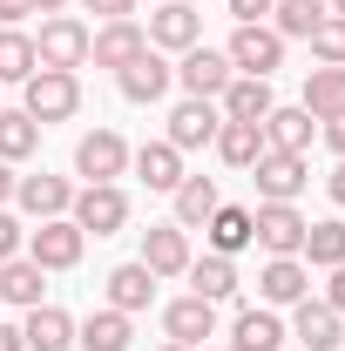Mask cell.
Segmentation results:
<instances>
[{
  "label": "cell",
  "mask_w": 345,
  "mask_h": 351,
  "mask_svg": "<svg viewBox=\"0 0 345 351\" xmlns=\"http://www.w3.org/2000/svg\"><path fill=\"white\" fill-rule=\"evenodd\" d=\"M21 88H27L21 108H27L41 129H47V122H68V115L82 108V75H68V68H34Z\"/></svg>",
  "instance_id": "cell-1"
},
{
  "label": "cell",
  "mask_w": 345,
  "mask_h": 351,
  "mask_svg": "<svg viewBox=\"0 0 345 351\" xmlns=\"http://www.w3.org/2000/svg\"><path fill=\"white\" fill-rule=\"evenodd\" d=\"M304 210L298 203H258L251 210V243H258L264 257H298L304 250Z\"/></svg>",
  "instance_id": "cell-2"
},
{
  "label": "cell",
  "mask_w": 345,
  "mask_h": 351,
  "mask_svg": "<svg viewBox=\"0 0 345 351\" xmlns=\"http://www.w3.org/2000/svg\"><path fill=\"white\" fill-rule=\"evenodd\" d=\"M68 217L82 223V237H115V230H129V196H122V182H82Z\"/></svg>",
  "instance_id": "cell-3"
},
{
  "label": "cell",
  "mask_w": 345,
  "mask_h": 351,
  "mask_svg": "<svg viewBox=\"0 0 345 351\" xmlns=\"http://www.w3.org/2000/svg\"><path fill=\"white\" fill-rule=\"evenodd\" d=\"M82 250H88L82 223H75V217H47V223H34V230H27V250H21V257H34L41 270H75V263H82Z\"/></svg>",
  "instance_id": "cell-4"
},
{
  "label": "cell",
  "mask_w": 345,
  "mask_h": 351,
  "mask_svg": "<svg viewBox=\"0 0 345 351\" xmlns=\"http://www.w3.org/2000/svg\"><path fill=\"white\" fill-rule=\"evenodd\" d=\"M223 54H230V68H237V75H258V82H271V75L285 68V41L271 34V21L237 27V34L223 41Z\"/></svg>",
  "instance_id": "cell-5"
},
{
  "label": "cell",
  "mask_w": 345,
  "mask_h": 351,
  "mask_svg": "<svg viewBox=\"0 0 345 351\" xmlns=\"http://www.w3.org/2000/svg\"><path fill=\"white\" fill-rule=\"evenodd\" d=\"M34 61L41 68H88V27L75 21V14H47L41 34H34Z\"/></svg>",
  "instance_id": "cell-6"
},
{
  "label": "cell",
  "mask_w": 345,
  "mask_h": 351,
  "mask_svg": "<svg viewBox=\"0 0 345 351\" xmlns=\"http://www.w3.org/2000/svg\"><path fill=\"white\" fill-rule=\"evenodd\" d=\"M176 82H183V95H197V101H216L223 88L237 82V68H230V54L223 47H183V61H176Z\"/></svg>",
  "instance_id": "cell-7"
},
{
  "label": "cell",
  "mask_w": 345,
  "mask_h": 351,
  "mask_svg": "<svg viewBox=\"0 0 345 351\" xmlns=\"http://www.w3.org/2000/svg\"><path fill=\"white\" fill-rule=\"evenodd\" d=\"M251 182H258V203H298V189L311 182V162L285 156V149H264L251 162Z\"/></svg>",
  "instance_id": "cell-8"
},
{
  "label": "cell",
  "mask_w": 345,
  "mask_h": 351,
  "mask_svg": "<svg viewBox=\"0 0 345 351\" xmlns=\"http://www.w3.org/2000/svg\"><path fill=\"white\" fill-rule=\"evenodd\" d=\"M142 34H149L156 54H183V47L203 41V14H197L190 0H163V7L149 14V27H142Z\"/></svg>",
  "instance_id": "cell-9"
},
{
  "label": "cell",
  "mask_w": 345,
  "mask_h": 351,
  "mask_svg": "<svg viewBox=\"0 0 345 351\" xmlns=\"http://www.w3.org/2000/svg\"><path fill=\"white\" fill-rule=\"evenodd\" d=\"M75 176L82 182H115V176H129V142L115 129H95L75 142Z\"/></svg>",
  "instance_id": "cell-10"
},
{
  "label": "cell",
  "mask_w": 345,
  "mask_h": 351,
  "mask_svg": "<svg viewBox=\"0 0 345 351\" xmlns=\"http://www.w3.org/2000/svg\"><path fill=\"white\" fill-rule=\"evenodd\" d=\"M142 270H149V277H156V284H163V277H183V270H190V230H176V223H149V230H142Z\"/></svg>",
  "instance_id": "cell-11"
},
{
  "label": "cell",
  "mask_w": 345,
  "mask_h": 351,
  "mask_svg": "<svg viewBox=\"0 0 345 351\" xmlns=\"http://www.w3.org/2000/svg\"><path fill=\"white\" fill-rule=\"evenodd\" d=\"M216 129H223V108L190 95V101H176V108H170V135H163V142L190 156V149H210V142H216Z\"/></svg>",
  "instance_id": "cell-12"
},
{
  "label": "cell",
  "mask_w": 345,
  "mask_h": 351,
  "mask_svg": "<svg viewBox=\"0 0 345 351\" xmlns=\"http://www.w3.org/2000/svg\"><path fill=\"white\" fill-rule=\"evenodd\" d=\"M170 82H176V68L156 54V47H142L129 68H115V88H122V101H142V108H149V101H163V95H170Z\"/></svg>",
  "instance_id": "cell-13"
},
{
  "label": "cell",
  "mask_w": 345,
  "mask_h": 351,
  "mask_svg": "<svg viewBox=\"0 0 345 351\" xmlns=\"http://www.w3.org/2000/svg\"><path fill=\"white\" fill-rule=\"evenodd\" d=\"M14 203L34 223L68 217V210H75V182H68V176H21V182H14Z\"/></svg>",
  "instance_id": "cell-14"
},
{
  "label": "cell",
  "mask_w": 345,
  "mask_h": 351,
  "mask_svg": "<svg viewBox=\"0 0 345 351\" xmlns=\"http://www.w3.org/2000/svg\"><path fill=\"white\" fill-rule=\"evenodd\" d=\"M142 47H149V34H142L135 21H102V27L88 34V61H95V68H129Z\"/></svg>",
  "instance_id": "cell-15"
},
{
  "label": "cell",
  "mask_w": 345,
  "mask_h": 351,
  "mask_svg": "<svg viewBox=\"0 0 345 351\" xmlns=\"http://www.w3.org/2000/svg\"><path fill=\"white\" fill-rule=\"evenodd\" d=\"M291 338H304L311 351H339L345 317L325 304V298H298V304H291Z\"/></svg>",
  "instance_id": "cell-16"
},
{
  "label": "cell",
  "mask_w": 345,
  "mask_h": 351,
  "mask_svg": "<svg viewBox=\"0 0 345 351\" xmlns=\"http://www.w3.org/2000/svg\"><path fill=\"white\" fill-rule=\"evenodd\" d=\"M258 298H264L271 311L311 298V270H304V257H271V263L258 270Z\"/></svg>",
  "instance_id": "cell-17"
},
{
  "label": "cell",
  "mask_w": 345,
  "mask_h": 351,
  "mask_svg": "<svg viewBox=\"0 0 345 351\" xmlns=\"http://www.w3.org/2000/svg\"><path fill=\"white\" fill-rule=\"evenodd\" d=\"M285 338H291V331H285V317L271 304H251V311L230 317V345L237 351H285Z\"/></svg>",
  "instance_id": "cell-18"
},
{
  "label": "cell",
  "mask_w": 345,
  "mask_h": 351,
  "mask_svg": "<svg viewBox=\"0 0 345 351\" xmlns=\"http://www.w3.org/2000/svg\"><path fill=\"white\" fill-rule=\"evenodd\" d=\"M129 169L142 176V189H156V196H170L176 182H183V149H170V142H142V149H129Z\"/></svg>",
  "instance_id": "cell-19"
},
{
  "label": "cell",
  "mask_w": 345,
  "mask_h": 351,
  "mask_svg": "<svg viewBox=\"0 0 345 351\" xmlns=\"http://www.w3.org/2000/svg\"><path fill=\"white\" fill-rule=\"evenodd\" d=\"M163 331H170V345H203V338H216V304H203V298H176V304H163Z\"/></svg>",
  "instance_id": "cell-20"
},
{
  "label": "cell",
  "mask_w": 345,
  "mask_h": 351,
  "mask_svg": "<svg viewBox=\"0 0 345 351\" xmlns=\"http://www.w3.org/2000/svg\"><path fill=\"white\" fill-rule=\"evenodd\" d=\"M183 277H190V298H203V304H230V298H237V257H190V270H183Z\"/></svg>",
  "instance_id": "cell-21"
},
{
  "label": "cell",
  "mask_w": 345,
  "mask_h": 351,
  "mask_svg": "<svg viewBox=\"0 0 345 351\" xmlns=\"http://www.w3.org/2000/svg\"><path fill=\"white\" fill-rule=\"evenodd\" d=\"M75 345H82V351H129L135 345V324L122 317V311L102 304V311H88L82 324H75Z\"/></svg>",
  "instance_id": "cell-22"
},
{
  "label": "cell",
  "mask_w": 345,
  "mask_h": 351,
  "mask_svg": "<svg viewBox=\"0 0 345 351\" xmlns=\"http://www.w3.org/2000/svg\"><path fill=\"white\" fill-rule=\"evenodd\" d=\"M41 291H47V270H41L34 257H7V263H0V298H7L14 311H34V304H47Z\"/></svg>",
  "instance_id": "cell-23"
},
{
  "label": "cell",
  "mask_w": 345,
  "mask_h": 351,
  "mask_svg": "<svg viewBox=\"0 0 345 351\" xmlns=\"http://www.w3.org/2000/svg\"><path fill=\"white\" fill-rule=\"evenodd\" d=\"M216 108H223V122H264L278 101H271V82H258V75H237V82L216 95Z\"/></svg>",
  "instance_id": "cell-24"
},
{
  "label": "cell",
  "mask_w": 345,
  "mask_h": 351,
  "mask_svg": "<svg viewBox=\"0 0 345 351\" xmlns=\"http://www.w3.org/2000/svg\"><path fill=\"white\" fill-rule=\"evenodd\" d=\"M170 196H176V230H203L216 217V203H223L216 196V176H183Z\"/></svg>",
  "instance_id": "cell-25"
},
{
  "label": "cell",
  "mask_w": 345,
  "mask_h": 351,
  "mask_svg": "<svg viewBox=\"0 0 345 351\" xmlns=\"http://www.w3.org/2000/svg\"><path fill=\"white\" fill-rule=\"evenodd\" d=\"M156 304V277L142 270V263H115L109 270V311H122V317H135V311Z\"/></svg>",
  "instance_id": "cell-26"
},
{
  "label": "cell",
  "mask_w": 345,
  "mask_h": 351,
  "mask_svg": "<svg viewBox=\"0 0 345 351\" xmlns=\"http://www.w3.org/2000/svg\"><path fill=\"white\" fill-rule=\"evenodd\" d=\"M21 338H27V351H68L75 345V317L61 304H34L27 324H21Z\"/></svg>",
  "instance_id": "cell-27"
},
{
  "label": "cell",
  "mask_w": 345,
  "mask_h": 351,
  "mask_svg": "<svg viewBox=\"0 0 345 351\" xmlns=\"http://www.w3.org/2000/svg\"><path fill=\"white\" fill-rule=\"evenodd\" d=\"M264 149H285V156H304L311 149V108H271L264 115Z\"/></svg>",
  "instance_id": "cell-28"
},
{
  "label": "cell",
  "mask_w": 345,
  "mask_h": 351,
  "mask_svg": "<svg viewBox=\"0 0 345 351\" xmlns=\"http://www.w3.org/2000/svg\"><path fill=\"white\" fill-rule=\"evenodd\" d=\"M203 237H210L216 257H237V250H251V210H237V203H216V217L203 223Z\"/></svg>",
  "instance_id": "cell-29"
},
{
  "label": "cell",
  "mask_w": 345,
  "mask_h": 351,
  "mask_svg": "<svg viewBox=\"0 0 345 351\" xmlns=\"http://www.w3.org/2000/svg\"><path fill=\"white\" fill-rule=\"evenodd\" d=\"M210 149L223 156V162H230V169H251V162L264 156V122H223Z\"/></svg>",
  "instance_id": "cell-30"
},
{
  "label": "cell",
  "mask_w": 345,
  "mask_h": 351,
  "mask_svg": "<svg viewBox=\"0 0 345 351\" xmlns=\"http://www.w3.org/2000/svg\"><path fill=\"white\" fill-rule=\"evenodd\" d=\"M304 108H311V122L345 115V68H311L304 75Z\"/></svg>",
  "instance_id": "cell-31"
},
{
  "label": "cell",
  "mask_w": 345,
  "mask_h": 351,
  "mask_svg": "<svg viewBox=\"0 0 345 351\" xmlns=\"http://www.w3.org/2000/svg\"><path fill=\"white\" fill-rule=\"evenodd\" d=\"M41 149V122L27 108H0V162H27Z\"/></svg>",
  "instance_id": "cell-32"
},
{
  "label": "cell",
  "mask_w": 345,
  "mask_h": 351,
  "mask_svg": "<svg viewBox=\"0 0 345 351\" xmlns=\"http://www.w3.org/2000/svg\"><path fill=\"white\" fill-rule=\"evenodd\" d=\"M304 270H332V263H345V223L339 217H325V223H311L304 230Z\"/></svg>",
  "instance_id": "cell-33"
},
{
  "label": "cell",
  "mask_w": 345,
  "mask_h": 351,
  "mask_svg": "<svg viewBox=\"0 0 345 351\" xmlns=\"http://www.w3.org/2000/svg\"><path fill=\"white\" fill-rule=\"evenodd\" d=\"M318 21H325L318 0H278V7H271V34H278V41H304Z\"/></svg>",
  "instance_id": "cell-34"
},
{
  "label": "cell",
  "mask_w": 345,
  "mask_h": 351,
  "mask_svg": "<svg viewBox=\"0 0 345 351\" xmlns=\"http://www.w3.org/2000/svg\"><path fill=\"white\" fill-rule=\"evenodd\" d=\"M41 61H34V34H21V27H0V88L7 82H27Z\"/></svg>",
  "instance_id": "cell-35"
},
{
  "label": "cell",
  "mask_w": 345,
  "mask_h": 351,
  "mask_svg": "<svg viewBox=\"0 0 345 351\" xmlns=\"http://www.w3.org/2000/svg\"><path fill=\"white\" fill-rule=\"evenodd\" d=\"M304 41H311V54H318V68H345V14H325Z\"/></svg>",
  "instance_id": "cell-36"
},
{
  "label": "cell",
  "mask_w": 345,
  "mask_h": 351,
  "mask_svg": "<svg viewBox=\"0 0 345 351\" xmlns=\"http://www.w3.org/2000/svg\"><path fill=\"white\" fill-rule=\"evenodd\" d=\"M21 250H27V230H21V217H14V210H0V263L21 257Z\"/></svg>",
  "instance_id": "cell-37"
},
{
  "label": "cell",
  "mask_w": 345,
  "mask_h": 351,
  "mask_svg": "<svg viewBox=\"0 0 345 351\" xmlns=\"http://www.w3.org/2000/svg\"><path fill=\"white\" fill-rule=\"evenodd\" d=\"M223 7H230V21H237V27H251V21H271V7H278V0H223Z\"/></svg>",
  "instance_id": "cell-38"
},
{
  "label": "cell",
  "mask_w": 345,
  "mask_h": 351,
  "mask_svg": "<svg viewBox=\"0 0 345 351\" xmlns=\"http://www.w3.org/2000/svg\"><path fill=\"white\" fill-rule=\"evenodd\" d=\"M75 7L102 14V21H129V14H135V0H75Z\"/></svg>",
  "instance_id": "cell-39"
},
{
  "label": "cell",
  "mask_w": 345,
  "mask_h": 351,
  "mask_svg": "<svg viewBox=\"0 0 345 351\" xmlns=\"http://www.w3.org/2000/svg\"><path fill=\"white\" fill-rule=\"evenodd\" d=\"M325 304L345 317V263H332V284H325Z\"/></svg>",
  "instance_id": "cell-40"
},
{
  "label": "cell",
  "mask_w": 345,
  "mask_h": 351,
  "mask_svg": "<svg viewBox=\"0 0 345 351\" xmlns=\"http://www.w3.org/2000/svg\"><path fill=\"white\" fill-rule=\"evenodd\" d=\"M325 196H332V203H339V210H345V156H339V169L325 176Z\"/></svg>",
  "instance_id": "cell-41"
},
{
  "label": "cell",
  "mask_w": 345,
  "mask_h": 351,
  "mask_svg": "<svg viewBox=\"0 0 345 351\" xmlns=\"http://www.w3.org/2000/svg\"><path fill=\"white\" fill-rule=\"evenodd\" d=\"M325 142H332V156H345V115H332V122H325Z\"/></svg>",
  "instance_id": "cell-42"
},
{
  "label": "cell",
  "mask_w": 345,
  "mask_h": 351,
  "mask_svg": "<svg viewBox=\"0 0 345 351\" xmlns=\"http://www.w3.org/2000/svg\"><path fill=\"white\" fill-rule=\"evenodd\" d=\"M14 182H21V176H14V162H0V210L14 203Z\"/></svg>",
  "instance_id": "cell-43"
},
{
  "label": "cell",
  "mask_w": 345,
  "mask_h": 351,
  "mask_svg": "<svg viewBox=\"0 0 345 351\" xmlns=\"http://www.w3.org/2000/svg\"><path fill=\"white\" fill-rule=\"evenodd\" d=\"M0 351H27V338H21V324H0Z\"/></svg>",
  "instance_id": "cell-44"
},
{
  "label": "cell",
  "mask_w": 345,
  "mask_h": 351,
  "mask_svg": "<svg viewBox=\"0 0 345 351\" xmlns=\"http://www.w3.org/2000/svg\"><path fill=\"white\" fill-rule=\"evenodd\" d=\"M21 14H27V0H0V27H14Z\"/></svg>",
  "instance_id": "cell-45"
},
{
  "label": "cell",
  "mask_w": 345,
  "mask_h": 351,
  "mask_svg": "<svg viewBox=\"0 0 345 351\" xmlns=\"http://www.w3.org/2000/svg\"><path fill=\"white\" fill-rule=\"evenodd\" d=\"M68 0H27V14H61Z\"/></svg>",
  "instance_id": "cell-46"
},
{
  "label": "cell",
  "mask_w": 345,
  "mask_h": 351,
  "mask_svg": "<svg viewBox=\"0 0 345 351\" xmlns=\"http://www.w3.org/2000/svg\"><path fill=\"white\" fill-rule=\"evenodd\" d=\"M332 14H345V0H332Z\"/></svg>",
  "instance_id": "cell-47"
},
{
  "label": "cell",
  "mask_w": 345,
  "mask_h": 351,
  "mask_svg": "<svg viewBox=\"0 0 345 351\" xmlns=\"http://www.w3.org/2000/svg\"><path fill=\"white\" fill-rule=\"evenodd\" d=\"M163 351H190V345H163Z\"/></svg>",
  "instance_id": "cell-48"
},
{
  "label": "cell",
  "mask_w": 345,
  "mask_h": 351,
  "mask_svg": "<svg viewBox=\"0 0 345 351\" xmlns=\"http://www.w3.org/2000/svg\"><path fill=\"white\" fill-rule=\"evenodd\" d=\"M223 351H237V345H223Z\"/></svg>",
  "instance_id": "cell-49"
},
{
  "label": "cell",
  "mask_w": 345,
  "mask_h": 351,
  "mask_svg": "<svg viewBox=\"0 0 345 351\" xmlns=\"http://www.w3.org/2000/svg\"><path fill=\"white\" fill-rule=\"evenodd\" d=\"M156 7H163V0H156Z\"/></svg>",
  "instance_id": "cell-50"
}]
</instances>
